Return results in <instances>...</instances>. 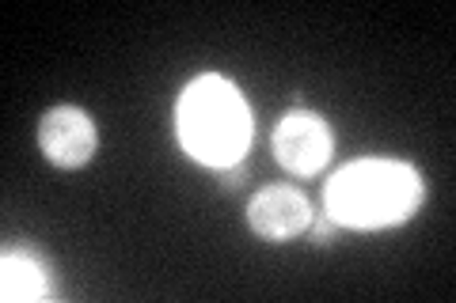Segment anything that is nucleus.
Wrapping results in <instances>:
<instances>
[{"label":"nucleus","mask_w":456,"mask_h":303,"mask_svg":"<svg viewBox=\"0 0 456 303\" xmlns=\"http://www.w3.org/2000/svg\"><path fill=\"white\" fill-rule=\"evenodd\" d=\"M248 224L266 243H289L312 224V205L293 186H263L248 205Z\"/></svg>","instance_id":"obj_5"},{"label":"nucleus","mask_w":456,"mask_h":303,"mask_svg":"<svg viewBox=\"0 0 456 303\" xmlns=\"http://www.w3.org/2000/svg\"><path fill=\"white\" fill-rule=\"evenodd\" d=\"M217 175H221V186H224V190H236V186L248 179V167H244V160H240V163H232V167L217 171Z\"/></svg>","instance_id":"obj_7"},{"label":"nucleus","mask_w":456,"mask_h":303,"mask_svg":"<svg viewBox=\"0 0 456 303\" xmlns=\"http://www.w3.org/2000/svg\"><path fill=\"white\" fill-rule=\"evenodd\" d=\"M38 148L61 171L84 167L99 148V133H95L92 114L80 110V107H69V103L46 110L38 122Z\"/></svg>","instance_id":"obj_4"},{"label":"nucleus","mask_w":456,"mask_h":303,"mask_svg":"<svg viewBox=\"0 0 456 303\" xmlns=\"http://www.w3.org/2000/svg\"><path fill=\"white\" fill-rule=\"evenodd\" d=\"M179 144L191 160L206 163L213 171H224L244 160L251 144V110L236 84L224 76H198L179 99L175 110Z\"/></svg>","instance_id":"obj_2"},{"label":"nucleus","mask_w":456,"mask_h":303,"mask_svg":"<svg viewBox=\"0 0 456 303\" xmlns=\"http://www.w3.org/2000/svg\"><path fill=\"white\" fill-rule=\"evenodd\" d=\"M422 205V179L411 163L399 160H358L346 163L327 182L323 216L335 227H377L403 224Z\"/></svg>","instance_id":"obj_1"},{"label":"nucleus","mask_w":456,"mask_h":303,"mask_svg":"<svg viewBox=\"0 0 456 303\" xmlns=\"http://www.w3.org/2000/svg\"><path fill=\"white\" fill-rule=\"evenodd\" d=\"M331 148H335L331 129H327V122L312 110H289L274 129L278 163L297 179L320 175L327 167V160H331Z\"/></svg>","instance_id":"obj_3"},{"label":"nucleus","mask_w":456,"mask_h":303,"mask_svg":"<svg viewBox=\"0 0 456 303\" xmlns=\"http://www.w3.org/2000/svg\"><path fill=\"white\" fill-rule=\"evenodd\" d=\"M312 235H316V243H320V247H327V243L335 239V224H331V220H327V216H323V220H320L316 227H312Z\"/></svg>","instance_id":"obj_8"},{"label":"nucleus","mask_w":456,"mask_h":303,"mask_svg":"<svg viewBox=\"0 0 456 303\" xmlns=\"http://www.w3.org/2000/svg\"><path fill=\"white\" fill-rule=\"evenodd\" d=\"M46 296V273L27 254H4V299H38Z\"/></svg>","instance_id":"obj_6"}]
</instances>
